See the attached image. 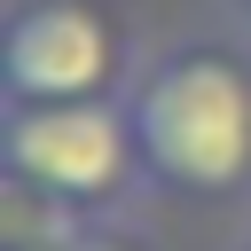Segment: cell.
<instances>
[{
  "instance_id": "6da1fadb",
  "label": "cell",
  "mask_w": 251,
  "mask_h": 251,
  "mask_svg": "<svg viewBox=\"0 0 251 251\" xmlns=\"http://www.w3.org/2000/svg\"><path fill=\"white\" fill-rule=\"evenodd\" d=\"M126 126L157 180L220 196L251 180V63L235 47H173L133 78Z\"/></svg>"
},
{
  "instance_id": "7a4b0ae2",
  "label": "cell",
  "mask_w": 251,
  "mask_h": 251,
  "mask_svg": "<svg viewBox=\"0 0 251 251\" xmlns=\"http://www.w3.org/2000/svg\"><path fill=\"white\" fill-rule=\"evenodd\" d=\"M126 71V24L102 0H16L0 78L8 102H110Z\"/></svg>"
},
{
  "instance_id": "3957f363",
  "label": "cell",
  "mask_w": 251,
  "mask_h": 251,
  "mask_svg": "<svg viewBox=\"0 0 251 251\" xmlns=\"http://www.w3.org/2000/svg\"><path fill=\"white\" fill-rule=\"evenodd\" d=\"M133 126L118 102H8V173L55 204H94L133 165Z\"/></svg>"
},
{
  "instance_id": "277c9868",
  "label": "cell",
  "mask_w": 251,
  "mask_h": 251,
  "mask_svg": "<svg viewBox=\"0 0 251 251\" xmlns=\"http://www.w3.org/2000/svg\"><path fill=\"white\" fill-rule=\"evenodd\" d=\"M78 251H110V243H78Z\"/></svg>"
},
{
  "instance_id": "5b68a950",
  "label": "cell",
  "mask_w": 251,
  "mask_h": 251,
  "mask_svg": "<svg viewBox=\"0 0 251 251\" xmlns=\"http://www.w3.org/2000/svg\"><path fill=\"white\" fill-rule=\"evenodd\" d=\"M235 8H243V16H251V0H235Z\"/></svg>"
}]
</instances>
